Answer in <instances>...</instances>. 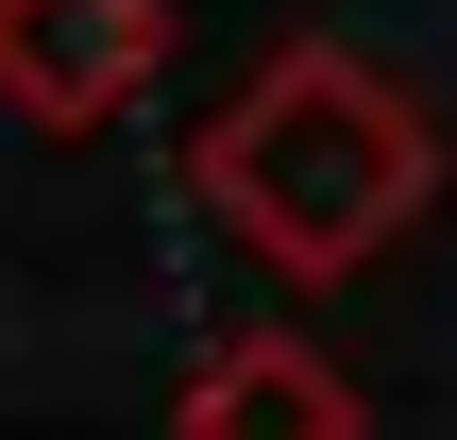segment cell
I'll use <instances>...</instances> for the list:
<instances>
[{"instance_id": "3", "label": "cell", "mask_w": 457, "mask_h": 440, "mask_svg": "<svg viewBox=\"0 0 457 440\" xmlns=\"http://www.w3.org/2000/svg\"><path fill=\"white\" fill-rule=\"evenodd\" d=\"M187 440H356V390L322 339H237V356H204Z\"/></svg>"}, {"instance_id": "2", "label": "cell", "mask_w": 457, "mask_h": 440, "mask_svg": "<svg viewBox=\"0 0 457 440\" xmlns=\"http://www.w3.org/2000/svg\"><path fill=\"white\" fill-rule=\"evenodd\" d=\"M170 68V0H0V102L34 136H102Z\"/></svg>"}, {"instance_id": "1", "label": "cell", "mask_w": 457, "mask_h": 440, "mask_svg": "<svg viewBox=\"0 0 457 440\" xmlns=\"http://www.w3.org/2000/svg\"><path fill=\"white\" fill-rule=\"evenodd\" d=\"M204 203H220L271 271L339 288V271H373V254L441 203V136H424V102H407L373 51L288 34V51L204 119Z\"/></svg>"}]
</instances>
